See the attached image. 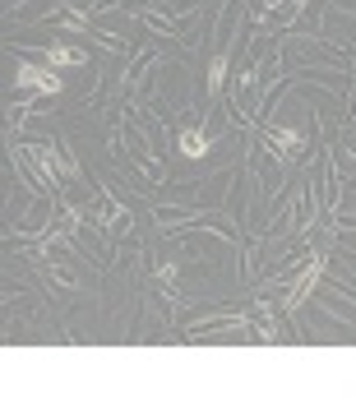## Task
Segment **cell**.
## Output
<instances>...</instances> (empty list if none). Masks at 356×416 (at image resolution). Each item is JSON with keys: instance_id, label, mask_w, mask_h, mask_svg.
I'll return each instance as SVG.
<instances>
[{"instance_id": "cell-4", "label": "cell", "mask_w": 356, "mask_h": 416, "mask_svg": "<svg viewBox=\"0 0 356 416\" xmlns=\"http://www.w3.org/2000/svg\"><path fill=\"white\" fill-rule=\"evenodd\" d=\"M268 143H273V153H278L282 162H287V157H296V148H301V134H296V130H282V125H278V130L268 134Z\"/></svg>"}, {"instance_id": "cell-2", "label": "cell", "mask_w": 356, "mask_h": 416, "mask_svg": "<svg viewBox=\"0 0 356 416\" xmlns=\"http://www.w3.org/2000/svg\"><path fill=\"white\" fill-rule=\"evenodd\" d=\"M319 273H324V259H310V268L291 282V296H287V310H301L305 306V296H310V287L319 282Z\"/></svg>"}, {"instance_id": "cell-1", "label": "cell", "mask_w": 356, "mask_h": 416, "mask_svg": "<svg viewBox=\"0 0 356 416\" xmlns=\"http://www.w3.org/2000/svg\"><path fill=\"white\" fill-rule=\"evenodd\" d=\"M14 84H19V88H33V93H46V98H51V93H60V74H56V70L28 65V60L14 70Z\"/></svg>"}, {"instance_id": "cell-6", "label": "cell", "mask_w": 356, "mask_h": 416, "mask_svg": "<svg viewBox=\"0 0 356 416\" xmlns=\"http://www.w3.org/2000/svg\"><path fill=\"white\" fill-rule=\"evenodd\" d=\"M223 84H227V56H213V65H209V93H218Z\"/></svg>"}, {"instance_id": "cell-3", "label": "cell", "mask_w": 356, "mask_h": 416, "mask_svg": "<svg viewBox=\"0 0 356 416\" xmlns=\"http://www.w3.org/2000/svg\"><path fill=\"white\" fill-rule=\"evenodd\" d=\"M46 65H88V51H79V46H46Z\"/></svg>"}, {"instance_id": "cell-5", "label": "cell", "mask_w": 356, "mask_h": 416, "mask_svg": "<svg viewBox=\"0 0 356 416\" xmlns=\"http://www.w3.org/2000/svg\"><path fill=\"white\" fill-rule=\"evenodd\" d=\"M180 153H185V157H204V153H209V134L180 130Z\"/></svg>"}]
</instances>
